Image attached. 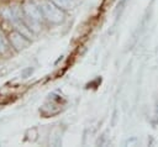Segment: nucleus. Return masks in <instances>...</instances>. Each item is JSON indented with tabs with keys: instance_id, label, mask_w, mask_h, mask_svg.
I'll list each match as a JSON object with an SVG mask.
<instances>
[{
	"instance_id": "nucleus-1",
	"label": "nucleus",
	"mask_w": 158,
	"mask_h": 147,
	"mask_svg": "<svg viewBox=\"0 0 158 147\" xmlns=\"http://www.w3.org/2000/svg\"><path fill=\"white\" fill-rule=\"evenodd\" d=\"M44 11H46V14H47V16H48V19L49 20H52V21H54V22H58V21H60L62 19H63V15H62V12L56 7V6H53V5H51V4H44Z\"/></svg>"
}]
</instances>
